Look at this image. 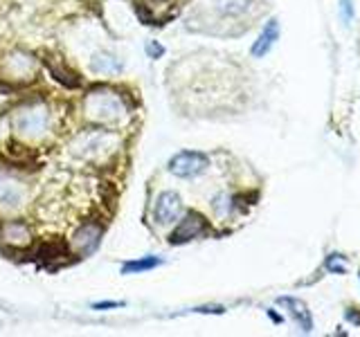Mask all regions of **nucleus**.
<instances>
[{
  "label": "nucleus",
  "mask_w": 360,
  "mask_h": 337,
  "mask_svg": "<svg viewBox=\"0 0 360 337\" xmlns=\"http://www.w3.org/2000/svg\"><path fill=\"white\" fill-rule=\"evenodd\" d=\"M84 112L97 124H124L129 119V108L124 99L112 90H95L84 99Z\"/></svg>",
  "instance_id": "obj_1"
},
{
  "label": "nucleus",
  "mask_w": 360,
  "mask_h": 337,
  "mask_svg": "<svg viewBox=\"0 0 360 337\" xmlns=\"http://www.w3.org/2000/svg\"><path fill=\"white\" fill-rule=\"evenodd\" d=\"M117 135L110 131H90L77 135L70 144V153L82 160H106L117 149Z\"/></svg>",
  "instance_id": "obj_2"
},
{
  "label": "nucleus",
  "mask_w": 360,
  "mask_h": 337,
  "mask_svg": "<svg viewBox=\"0 0 360 337\" xmlns=\"http://www.w3.org/2000/svg\"><path fill=\"white\" fill-rule=\"evenodd\" d=\"M14 131L25 140H41L50 131V110L43 104H30L27 108L18 110L11 121Z\"/></svg>",
  "instance_id": "obj_3"
},
{
  "label": "nucleus",
  "mask_w": 360,
  "mask_h": 337,
  "mask_svg": "<svg viewBox=\"0 0 360 337\" xmlns=\"http://www.w3.org/2000/svg\"><path fill=\"white\" fill-rule=\"evenodd\" d=\"M207 166H210V157L198 151H180L169 160V171L176 178H185V180L205 173Z\"/></svg>",
  "instance_id": "obj_4"
},
{
  "label": "nucleus",
  "mask_w": 360,
  "mask_h": 337,
  "mask_svg": "<svg viewBox=\"0 0 360 337\" xmlns=\"http://www.w3.org/2000/svg\"><path fill=\"white\" fill-rule=\"evenodd\" d=\"M27 200V187L18 178L0 173V207L18 211Z\"/></svg>",
  "instance_id": "obj_5"
},
{
  "label": "nucleus",
  "mask_w": 360,
  "mask_h": 337,
  "mask_svg": "<svg viewBox=\"0 0 360 337\" xmlns=\"http://www.w3.org/2000/svg\"><path fill=\"white\" fill-rule=\"evenodd\" d=\"M207 232V220L200 216V213L196 211H189L187 216L178 223V227L172 232V236H169V243L172 245H183V243H189L198 239V236H202Z\"/></svg>",
  "instance_id": "obj_6"
},
{
  "label": "nucleus",
  "mask_w": 360,
  "mask_h": 337,
  "mask_svg": "<svg viewBox=\"0 0 360 337\" xmlns=\"http://www.w3.org/2000/svg\"><path fill=\"white\" fill-rule=\"evenodd\" d=\"M183 213V200L176 194V191H162L160 196L155 198V207H153V220L158 225H169L178 220V216Z\"/></svg>",
  "instance_id": "obj_7"
},
{
  "label": "nucleus",
  "mask_w": 360,
  "mask_h": 337,
  "mask_svg": "<svg viewBox=\"0 0 360 337\" xmlns=\"http://www.w3.org/2000/svg\"><path fill=\"white\" fill-rule=\"evenodd\" d=\"M101 234L104 232H101V225H97V223L82 225L72 236V252H77L79 256L95 252L97 245L101 243Z\"/></svg>",
  "instance_id": "obj_8"
},
{
  "label": "nucleus",
  "mask_w": 360,
  "mask_h": 337,
  "mask_svg": "<svg viewBox=\"0 0 360 337\" xmlns=\"http://www.w3.org/2000/svg\"><path fill=\"white\" fill-rule=\"evenodd\" d=\"M5 70L11 79H27L30 74H37V59L27 52H11L5 59ZM32 79V77H30Z\"/></svg>",
  "instance_id": "obj_9"
},
{
  "label": "nucleus",
  "mask_w": 360,
  "mask_h": 337,
  "mask_svg": "<svg viewBox=\"0 0 360 337\" xmlns=\"http://www.w3.org/2000/svg\"><path fill=\"white\" fill-rule=\"evenodd\" d=\"M0 241L11 247H22L30 243V227L22 220H7L0 227Z\"/></svg>",
  "instance_id": "obj_10"
},
{
  "label": "nucleus",
  "mask_w": 360,
  "mask_h": 337,
  "mask_svg": "<svg viewBox=\"0 0 360 337\" xmlns=\"http://www.w3.org/2000/svg\"><path fill=\"white\" fill-rule=\"evenodd\" d=\"M279 303H281L284 308H288L290 317L300 324V329H302L304 333H309V331L313 329V319H311V312H309V308H307V303L300 301V299H295V297H279Z\"/></svg>",
  "instance_id": "obj_11"
},
{
  "label": "nucleus",
  "mask_w": 360,
  "mask_h": 337,
  "mask_svg": "<svg viewBox=\"0 0 360 337\" xmlns=\"http://www.w3.org/2000/svg\"><path fill=\"white\" fill-rule=\"evenodd\" d=\"M279 39V22L277 20H270L268 25L264 27V32L259 34V39L252 43V56L255 59H262V56H266L270 52V48L275 45V41Z\"/></svg>",
  "instance_id": "obj_12"
},
{
  "label": "nucleus",
  "mask_w": 360,
  "mask_h": 337,
  "mask_svg": "<svg viewBox=\"0 0 360 337\" xmlns=\"http://www.w3.org/2000/svg\"><path fill=\"white\" fill-rule=\"evenodd\" d=\"M45 65H48L50 74L56 79V81L63 84L65 88H79V86H82V79L77 77V72H72L68 65L63 67V63L56 61L54 56H48V59H45Z\"/></svg>",
  "instance_id": "obj_13"
},
{
  "label": "nucleus",
  "mask_w": 360,
  "mask_h": 337,
  "mask_svg": "<svg viewBox=\"0 0 360 337\" xmlns=\"http://www.w3.org/2000/svg\"><path fill=\"white\" fill-rule=\"evenodd\" d=\"M90 70H93L95 74H117L122 70V61L117 59V56L112 54H106V52H97L90 56Z\"/></svg>",
  "instance_id": "obj_14"
},
{
  "label": "nucleus",
  "mask_w": 360,
  "mask_h": 337,
  "mask_svg": "<svg viewBox=\"0 0 360 337\" xmlns=\"http://www.w3.org/2000/svg\"><path fill=\"white\" fill-rule=\"evenodd\" d=\"M223 16H241L250 9L252 0H214Z\"/></svg>",
  "instance_id": "obj_15"
},
{
  "label": "nucleus",
  "mask_w": 360,
  "mask_h": 337,
  "mask_svg": "<svg viewBox=\"0 0 360 337\" xmlns=\"http://www.w3.org/2000/svg\"><path fill=\"white\" fill-rule=\"evenodd\" d=\"M162 263V258L158 256H144V258H135V261H129L124 263L122 272L124 275H140V272H146V270H153Z\"/></svg>",
  "instance_id": "obj_16"
},
{
  "label": "nucleus",
  "mask_w": 360,
  "mask_h": 337,
  "mask_svg": "<svg viewBox=\"0 0 360 337\" xmlns=\"http://www.w3.org/2000/svg\"><path fill=\"white\" fill-rule=\"evenodd\" d=\"M324 267L329 270V272H333V275H345L347 272V263H345V258L340 254H331L324 261Z\"/></svg>",
  "instance_id": "obj_17"
},
{
  "label": "nucleus",
  "mask_w": 360,
  "mask_h": 337,
  "mask_svg": "<svg viewBox=\"0 0 360 337\" xmlns=\"http://www.w3.org/2000/svg\"><path fill=\"white\" fill-rule=\"evenodd\" d=\"M340 14L345 25H352L354 20V0H340Z\"/></svg>",
  "instance_id": "obj_18"
},
{
  "label": "nucleus",
  "mask_w": 360,
  "mask_h": 337,
  "mask_svg": "<svg viewBox=\"0 0 360 337\" xmlns=\"http://www.w3.org/2000/svg\"><path fill=\"white\" fill-rule=\"evenodd\" d=\"M146 54L151 56V59H160V56L165 54V48L160 43H155V41H151L149 45H146Z\"/></svg>",
  "instance_id": "obj_19"
},
{
  "label": "nucleus",
  "mask_w": 360,
  "mask_h": 337,
  "mask_svg": "<svg viewBox=\"0 0 360 337\" xmlns=\"http://www.w3.org/2000/svg\"><path fill=\"white\" fill-rule=\"evenodd\" d=\"M117 306H122V303H117V301H99V303H95L93 308H97V310H106V308H117Z\"/></svg>",
  "instance_id": "obj_20"
}]
</instances>
